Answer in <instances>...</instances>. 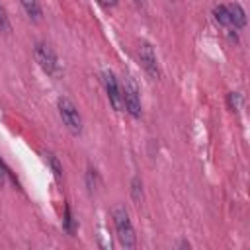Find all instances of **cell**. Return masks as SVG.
Masks as SVG:
<instances>
[{
    "instance_id": "8fae6325",
    "label": "cell",
    "mask_w": 250,
    "mask_h": 250,
    "mask_svg": "<svg viewBox=\"0 0 250 250\" xmlns=\"http://www.w3.org/2000/svg\"><path fill=\"white\" fill-rule=\"evenodd\" d=\"M45 160L49 162V166H51V170H53L55 178H57V180H61V178H62V166H61L59 158H57L53 152H45Z\"/></svg>"
},
{
    "instance_id": "9a60e30c",
    "label": "cell",
    "mask_w": 250,
    "mask_h": 250,
    "mask_svg": "<svg viewBox=\"0 0 250 250\" xmlns=\"http://www.w3.org/2000/svg\"><path fill=\"white\" fill-rule=\"evenodd\" d=\"M229 104H230L232 109H236V105H238V94L230 92V94H229Z\"/></svg>"
},
{
    "instance_id": "5b68a950",
    "label": "cell",
    "mask_w": 250,
    "mask_h": 250,
    "mask_svg": "<svg viewBox=\"0 0 250 250\" xmlns=\"http://www.w3.org/2000/svg\"><path fill=\"white\" fill-rule=\"evenodd\" d=\"M123 107L133 115H141V98H139V88L133 82V78H125V88H123Z\"/></svg>"
},
{
    "instance_id": "8992f818",
    "label": "cell",
    "mask_w": 250,
    "mask_h": 250,
    "mask_svg": "<svg viewBox=\"0 0 250 250\" xmlns=\"http://www.w3.org/2000/svg\"><path fill=\"white\" fill-rule=\"evenodd\" d=\"M104 84H105V92H107V100L109 104L113 105L115 111H121L123 109V94L119 90V84L115 80V76L111 72H105L104 74Z\"/></svg>"
},
{
    "instance_id": "9c48e42d",
    "label": "cell",
    "mask_w": 250,
    "mask_h": 250,
    "mask_svg": "<svg viewBox=\"0 0 250 250\" xmlns=\"http://www.w3.org/2000/svg\"><path fill=\"white\" fill-rule=\"evenodd\" d=\"M213 16H215V20H217L221 25H230V16H229V8H227V6H223V4L215 6V8H213Z\"/></svg>"
},
{
    "instance_id": "30bf717a",
    "label": "cell",
    "mask_w": 250,
    "mask_h": 250,
    "mask_svg": "<svg viewBox=\"0 0 250 250\" xmlns=\"http://www.w3.org/2000/svg\"><path fill=\"white\" fill-rule=\"evenodd\" d=\"M131 197H133V201H135L137 205L143 201V182H141L139 176H135V178L131 180Z\"/></svg>"
},
{
    "instance_id": "7a4b0ae2",
    "label": "cell",
    "mask_w": 250,
    "mask_h": 250,
    "mask_svg": "<svg viewBox=\"0 0 250 250\" xmlns=\"http://www.w3.org/2000/svg\"><path fill=\"white\" fill-rule=\"evenodd\" d=\"M57 105H59V115H61L64 127L72 135H80V131H82V117H80L76 105L68 98H59Z\"/></svg>"
},
{
    "instance_id": "52a82bcc",
    "label": "cell",
    "mask_w": 250,
    "mask_h": 250,
    "mask_svg": "<svg viewBox=\"0 0 250 250\" xmlns=\"http://www.w3.org/2000/svg\"><path fill=\"white\" fill-rule=\"evenodd\" d=\"M229 8V16H230V25H234V27H244L246 25V14H244V10H242V6L240 4H230V6H227Z\"/></svg>"
},
{
    "instance_id": "2e32d148",
    "label": "cell",
    "mask_w": 250,
    "mask_h": 250,
    "mask_svg": "<svg viewBox=\"0 0 250 250\" xmlns=\"http://www.w3.org/2000/svg\"><path fill=\"white\" fill-rule=\"evenodd\" d=\"M102 6H105V8H113L115 4H117V0H98Z\"/></svg>"
},
{
    "instance_id": "6da1fadb",
    "label": "cell",
    "mask_w": 250,
    "mask_h": 250,
    "mask_svg": "<svg viewBox=\"0 0 250 250\" xmlns=\"http://www.w3.org/2000/svg\"><path fill=\"white\" fill-rule=\"evenodd\" d=\"M111 217H113V225H115L119 242L125 248H135L137 238H135V230H133V225H131V219H129L127 211L123 207H115L111 211Z\"/></svg>"
},
{
    "instance_id": "4fadbf2b",
    "label": "cell",
    "mask_w": 250,
    "mask_h": 250,
    "mask_svg": "<svg viewBox=\"0 0 250 250\" xmlns=\"http://www.w3.org/2000/svg\"><path fill=\"white\" fill-rule=\"evenodd\" d=\"M64 229L68 230V232H74V227H72V215H70V207L66 205V209H64Z\"/></svg>"
},
{
    "instance_id": "5bb4252c",
    "label": "cell",
    "mask_w": 250,
    "mask_h": 250,
    "mask_svg": "<svg viewBox=\"0 0 250 250\" xmlns=\"http://www.w3.org/2000/svg\"><path fill=\"white\" fill-rule=\"evenodd\" d=\"M6 178H8V168L4 166V162H2V158H0V188H4Z\"/></svg>"
},
{
    "instance_id": "277c9868",
    "label": "cell",
    "mask_w": 250,
    "mask_h": 250,
    "mask_svg": "<svg viewBox=\"0 0 250 250\" xmlns=\"http://www.w3.org/2000/svg\"><path fill=\"white\" fill-rule=\"evenodd\" d=\"M139 59H141V64L148 72L150 78H160V68H158L156 53H154V49H152V45L148 41H141V45H139Z\"/></svg>"
},
{
    "instance_id": "7c38bea8",
    "label": "cell",
    "mask_w": 250,
    "mask_h": 250,
    "mask_svg": "<svg viewBox=\"0 0 250 250\" xmlns=\"http://www.w3.org/2000/svg\"><path fill=\"white\" fill-rule=\"evenodd\" d=\"M0 31L2 33H10L12 31V25H10V18H8V12H6V8L0 4Z\"/></svg>"
},
{
    "instance_id": "3957f363",
    "label": "cell",
    "mask_w": 250,
    "mask_h": 250,
    "mask_svg": "<svg viewBox=\"0 0 250 250\" xmlns=\"http://www.w3.org/2000/svg\"><path fill=\"white\" fill-rule=\"evenodd\" d=\"M33 55H35V61L39 62V66H41L47 74H57V68H59L57 55H55V51H53L47 43L37 41V43L33 45Z\"/></svg>"
},
{
    "instance_id": "ba28073f",
    "label": "cell",
    "mask_w": 250,
    "mask_h": 250,
    "mask_svg": "<svg viewBox=\"0 0 250 250\" xmlns=\"http://www.w3.org/2000/svg\"><path fill=\"white\" fill-rule=\"evenodd\" d=\"M20 2H21L23 10L27 12V16H29L31 20H35V21H39V20H41V16H43V10H41V4H39V0H20Z\"/></svg>"
}]
</instances>
